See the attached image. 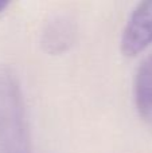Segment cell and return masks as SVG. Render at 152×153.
Here are the masks:
<instances>
[{
  "instance_id": "5",
  "label": "cell",
  "mask_w": 152,
  "mask_h": 153,
  "mask_svg": "<svg viewBox=\"0 0 152 153\" xmlns=\"http://www.w3.org/2000/svg\"><path fill=\"white\" fill-rule=\"evenodd\" d=\"M8 4H10V3L5 1V0H0V12H3V11L8 7Z\"/></svg>"
},
{
  "instance_id": "1",
  "label": "cell",
  "mask_w": 152,
  "mask_h": 153,
  "mask_svg": "<svg viewBox=\"0 0 152 153\" xmlns=\"http://www.w3.org/2000/svg\"><path fill=\"white\" fill-rule=\"evenodd\" d=\"M0 153H34L20 83L0 63Z\"/></svg>"
},
{
  "instance_id": "4",
  "label": "cell",
  "mask_w": 152,
  "mask_h": 153,
  "mask_svg": "<svg viewBox=\"0 0 152 153\" xmlns=\"http://www.w3.org/2000/svg\"><path fill=\"white\" fill-rule=\"evenodd\" d=\"M75 27L65 16H58L47 24L43 32V47L50 54H58L73 45Z\"/></svg>"
},
{
  "instance_id": "2",
  "label": "cell",
  "mask_w": 152,
  "mask_h": 153,
  "mask_svg": "<svg viewBox=\"0 0 152 153\" xmlns=\"http://www.w3.org/2000/svg\"><path fill=\"white\" fill-rule=\"evenodd\" d=\"M152 43V0L142 1L131 13L121 36V51L135 56Z\"/></svg>"
},
{
  "instance_id": "3",
  "label": "cell",
  "mask_w": 152,
  "mask_h": 153,
  "mask_svg": "<svg viewBox=\"0 0 152 153\" xmlns=\"http://www.w3.org/2000/svg\"><path fill=\"white\" fill-rule=\"evenodd\" d=\"M135 102L143 121L152 129V55L142 61L135 75Z\"/></svg>"
}]
</instances>
